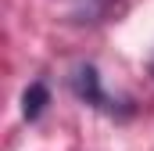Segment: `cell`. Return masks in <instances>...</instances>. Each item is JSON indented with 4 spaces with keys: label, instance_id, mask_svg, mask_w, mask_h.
Wrapping results in <instances>:
<instances>
[{
    "label": "cell",
    "instance_id": "cell-1",
    "mask_svg": "<svg viewBox=\"0 0 154 151\" xmlns=\"http://www.w3.org/2000/svg\"><path fill=\"white\" fill-rule=\"evenodd\" d=\"M72 90H75L79 101H86V104H93V108H108V97H104V90H100V76L93 65H75V72H72Z\"/></svg>",
    "mask_w": 154,
    "mask_h": 151
},
{
    "label": "cell",
    "instance_id": "cell-2",
    "mask_svg": "<svg viewBox=\"0 0 154 151\" xmlns=\"http://www.w3.org/2000/svg\"><path fill=\"white\" fill-rule=\"evenodd\" d=\"M47 104H50V90H47L43 83H32V86L22 94V115H25L29 122H32V119H39Z\"/></svg>",
    "mask_w": 154,
    "mask_h": 151
},
{
    "label": "cell",
    "instance_id": "cell-3",
    "mask_svg": "<svg viewBox=\"0 0 154 151\" xmlns=\"http://www.w3.org/2000/svg\"><path fill=\"white\" fill-rule=\"evenodd\" d=\"M151 72H154V61H151Z\"/></svg>",
    "mask_w": 154,
    "mask_h": 151
}]
</instances>
